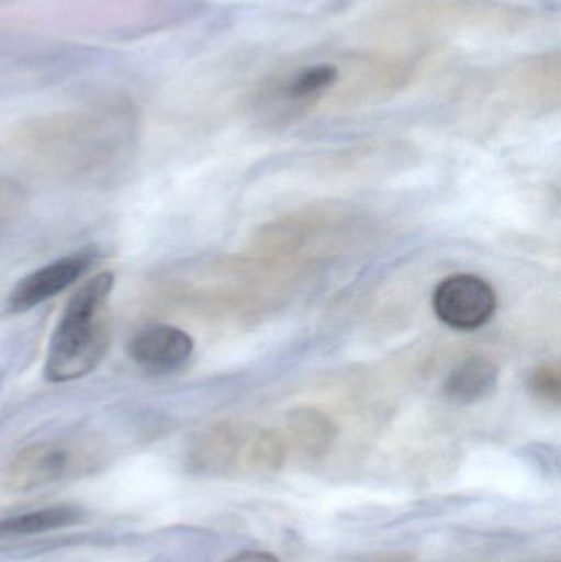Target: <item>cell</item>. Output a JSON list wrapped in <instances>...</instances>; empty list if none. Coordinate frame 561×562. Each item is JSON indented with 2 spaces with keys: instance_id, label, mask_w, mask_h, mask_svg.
Masks as SVG:
<instances>
[{
  "instance_id": "1",
  "label": "cell",
  "mask_w": 561,
  "mask_h": 562,
  "mask_svg": "<svg viewBox=\"0 0 561 562\" xmlns=\"http://www.w3.org/2000/svg\"><path fill=\"white\" fill-rule=\"evenodd\" d=\"M115 279L102 272L86 281L69 297L49 337L45 379L72 382L98 369L111 344V293Z\"/></svg>"
},
{
  "instance_id": "2",
  "label": "cell",
  "mask_w": 561,
  "mask_h": 562,
  "mask_svg": "<svg viewBox=\"0 0 561 562\" xmlns=\"http://www.w3.org/2000/svg\"><path fill=\"white\" fill-rule=\"evenodd\" d=\"M124 114L108 111L68 112L32 122L20 135L26 154L52 167H96L115 150Z\"/></svg>"
},
{
  "instance_id": "3",
  "label": "cell",
  "mask_w": 561,
  "mask_h": 562,
  "mask_svg": "<svg viewBox=\"0 0 561 562\" xmlns=\"http://www.w3.org/2000/svg\"><path fill=\"white\" fill-rule=\"evenodd\" d=\"M108 461L105 446L96 438L49 439L26 446L2 472L7 491H35L66 479L82 477Z\"/></svg>"
},
{
  "instance_id": "4",
  "label": "cell",
  "mask_w": 561,
  "mask_h": 562,
  "mask_svg": "<svg viewBox=\"0 0 561 562\" xmlns=\"http://www.w3.org/2000/svg\"><path fill=\"white\" fill-rule=\"evenodd\" d=\"M434 310L438 319L451 329L476 330L486 326L496 313V290L481 277L458 273L435 288Z\"/></svg>"
},
{
  "instance_id": "5",
  "label": "cell",
  "mask_w": 561,
  "mask_h": 562,
  "mask_svg": "<svg viewBox=\"0 0 561 562\" xmlns=\"http://www.w3.org/2000/svg\"><path fill=\"white\" fill-rule=\"evenodd\" d=\"M249 425L220 422L198 432L187 452V464L194 474L207 477L246 475Z\"/></svg>"
},
{
  "instance_id": "6",
  "label": "cell",
  "mask_w": 561,
  "mask_h": 562,
  "mask_svg": "<svg viewBox=\"0 0 561 562\" xmlns=\"http://www.w3.org/2000/svg\"><path fill=\"white\" fill-rule=\"evenodd\" d=\"M125 350L128 359L145 373L171 375L190 362L194 340L180 327L152 324L132 334Z\"/></svg>"
},
{
  "instance_id": "7",
  "label": "cell",
  "mask_w": 561,
  "mask_h": 562,
  "mask_svg": "<svg viewBox=\"0 0 561 562\" xmlns=\"http://www.w3.org/2000/svg\"><path fill=\"white\" fill-rule=\"evenodd\" d=\"M92 263L91 252H78L61 257L48 266L36 269L23 277L9 296V306L13 313H25L38 304L63 293L66 288L81 279Z\"/></svg>"
},
{
  "instance_id": "8",
  "label": "cell",
  "mask_w": 561,
  "mask_h": 562,
  "mask_svg": "<svg viewBox=\"0 0 561 562\" xmlns=\"http://www.w3.org/2000/svg\"><path fill=\"white\" fill-rule=\"evenodd\" d=\"M348 61H315L300 65L273 85V95L292 109H308L343 85Z\"/></svg>"
},
{
  "instance_id": "9",
  "label": "cell",
  "mask_w": 561,
  "mask_h": 562,
  "mask_svg": "<svg viewBox=\"0 0 561 562\" xmlns=\"http://www.w3.org/2000/svg\"><path fill=\"white\" fill-rule=\"evenodd\" d=\"M338 438L335 423L316 408L293 409L287 415V449H292L302 461L316 462L328 454Z\"/></svg>"
},
{
  "instance_id": "10",
  "label": "cell",
  "mask_w": 561,
  "mask_h": 562,
  "mask_svg": "<svg viewBox=\"0 0 561 562\" xmlns=\"http://www.w3.org/2000/svg\"><path fill=\"white\" fill-rule=\"evenodd\" d=\"M500 383V369L486 357L473 356L458 362L444 382V395L457 405H474L490 398Z\"/></svg>"
},
{
  "instance_id": "11",
  "label": "cell",
  "mask_w": 561,
  "mask_h": 562,
  "mask_svg": "<svg viewBox=\"0 0 561 562\" xmlns=\"http://www.w3.org/2000/svg\"><path fill=\"white\" fill-rule=\"evenodd\" d=\"M285 439L276 429L250 425L247 436L246 475H270L279 472L287 461Z\"/></svg>"
},
{
  "instance_id": "12",
  "label": "cell",
  "mask_w": 561,
  "mask_h": 562,
  "mask_svg": "<svg viewBox=\"0 0 561 562\" xmlns=\"http://www.w3.org/2000/svg\"><path fill=\"white\" fill-rule=\"evenodd\" d=\"M81 518L82 512L75 507H49L30 512V514L15 515V517L0 520V538L46 533V531L71 527Z\"/></svg>"
},
{
  "instance_id": "13",
  "label": "cell",
  "mask_w": 561,
  "mask_h": 562,
  "mask_svg": "<svg viewBox=\"0 0 561 562\" xmlns=\"http://www.w3.org/2000/svg\"><path fill=\"white\" fill-rule=\"evenodd\" d=\"M527 390L537 402L559 406L561 402V370L557 362L542 363L527 376Z\"/></svg>"
},
{
  "instance_id": "14",
  "label": "cell",
  "mask_w": 561,
  "mask_h": 562,
  "mask_svg": "<svg viewBox=\"0 0 561 562\" xmlns=\"http://www.w3.org/2000/svg\"><path fill=\"white\" fill-rule=\"evenodd\" d=\"M414 557L402 551H394V553H372L364 554V557L349 558L345 562H412Z\"/></svg>"
},
{
  "instance_id": "15",
  "label": "cell",
  "mask_w": 561,
  "mask_h": 562,
  "mask_svg": "<svg viewBox=\"0 0 561 562\" xmlns=\"http://www.w3.org/2000/svg\"><path fill=\"white\" fill-rule=\"evenodd\" d=\"M226 562H282L276 554L267 553V551H243Z\"/></svg>"
}]
</instances>
